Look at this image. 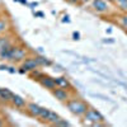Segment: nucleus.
<instances>
[{
	"label": "nucleus",
	"mask_w": 127,
	"mask_h": 127,
	"mask_svg": "<svg viewBox=\"0 0 127 127\" xmlns=\"http://www.w3.org/2000/svg\"><path fill=\"white\" fill-rule=\"evenodd\" d=\"M122 24L127 28V15H125V17H122Z\"/></svg>",
	"instance_id": "20"
},
{
	"label": "nucleus",
	"mask_w": 127,
	"mask_h": 127,
	"mask_svg": "<svg viewBox=\"0 0 127 127\" xmlns=\"http://www.w3.org/2000/svg\"><path fill=\"white\" fill-rule=\"evenodd\" d=\"M72 37H74V39H79V38H80V34L78 33V32H74V34H72Z\"/></svg>",
	"instance_id": "21"
},
{
	"label": "nucleus",
	"mask_w": 127,
	"mask_h": 127,
	"mask_svg": "<svg viewBox=\"0 0 127 127\" xmlns=\"http://www.w3.org/2000/svg\"><path fill=\"white\" fill-rule=\"evenodd\" d=\"M22 67H23L26 71H33V70H36V69L38 67V64H37V61H36L34 59H27V60L23 62Z\"/></svg>",
	"instance_id": "6"
},
{
	"label": "nucleus",
	"mask_w": 127,
	"mask_h": 127,
	"mask_svg": "<svg viewBox=\"0 0 127 127\" xmlns=\"http://www.w3.org/2000/svg\"><path fill=\"white\" fill-rule=\"evenodd\" d=\"M60 120H61V118L59 117V116H57L55 112H52V111H51V114H50V117H48V121H47V122H50V123H52V125H55V126H56V123H57Z\"/></svg>",
	"instance_id": "15"
},
{
	"label": "nucleus",
	"mask_w": 127,
	"mask_h": 127,
	"mask_svg": "<svg viewBox=\"0 0 127 127\" xmlns=\"http://www.w3.org/2000/svg\"><path fill=\"white\" fill-rule=\"evenodd\" d=\"M32 74H33V76H34V78H36V79H37L38 81H39V80H41L42 78L45 76L43 74H42V72H39V71H38L37 69H36V70H33V71H32Z\"/></svg>",
	"instance_id": "16"
},
{
	"label": "nucleus",
	"mask_w": 127,
	"mask_h": 127,
	"mask_svg": "<svg viewBox=\"0 0 127 127\" xmlns=\"http://www.w3.org/2000/svg\"><path fill=\"white\" fill-rule=\"evenodd\" d=\"M0 126H3V122L1 121H0Z\"/></svg>",
	"instance_id": "28"
},
{
	"label": "nucleus",
	"mask_w": 127,
	"mask_h": 127,
	"mask_svg": "<svg viewBox=\"0 0 127 127\" xmlns=\"http://www.w3.org/2000/svg\"><path fill=\"white\" fill-rule=\"evenodd\" d=\"M34 60L37 61L38 66H42V65L50 66V65H51V61H50V60H47V59H46V57H43V56H37V57H34Z\"/></svg>",
	"instance_id": "13"
},
{
	"label": "nucleus",
	"mask_w": 127,
	"mask_h": 127,
	"mask_svg": "<svg viewBox=\"0 0 127 127\" xmlns=\"http://www.w3.org/2000/svg\"><path fill=\"white\" fill-rule=\"evenodd\" d=\"M19 1L22 3V4H27V0H19Z\"/></svg>",
	"instance_id": "26"
},
{
	"label": "nucleus",
	"mask_w": 127,
	"mask_h": 127,
	"mask_svg": "<svg viewBox=\"0 0 127 127\" xmlns=\"http://www.w3.org/2000/svg\"><path fill=\"white\" fill-rule=\"evenodd\" d=\"M67 108L75 114H85L88 107L80 100H71L67 103Z\"/></svg>",
	"instance_id": "2"
},
{
	"label": "nucleus",
	"mask_w": 127,
	"mask_h": 127,
	"mask_svg": "<svg viewBox=\"0 0 127 127\" xmlns=\"http://www.w3.org/2000/svg\"><path fill=\"white\" fill-rule=\"evenodd\" d=\"M39 83H41V85L43 87V88H46V89H51V90L56 89V87H57L55 79H52V78H50V76H43V78L39 80Z\"/></svg>",
	"instance_id": "4"
},
{
	"label": "nucleus",
	"mask_w": 127,
	"mask_h": 127,
	"mask_svg": "<svg viewBox=\"0 0 127 127\" xmlns=\"http://www.w3.org/2000/svg\"><path fill=\"white\" fill-rule=\"evenodd\" d=\"M36 15H38V17H43V13H41V12H38Z\"/></svg>",
	"instance_id": "25"
},
{
	"label": "nucleus",
	"mask_w": 127,
	"mask_h": 127,
	"mask_svg": "<svg viewBox=\"0 0 127 127\" xmlns=\"http://www.w3.org/2000/svg\"><path fill=\"white\" fill-rule=\"evenodd\" d=\"M117 1L122 6V9H127V0H117Z\"/></svg>",
	"instance_id": "18"
},
{
	"label": "nucleus",
	"mask_w": 127,
	"mask_h": 127,
	"mask_svg": "<svg viewBox=\"0 0 127 127\" xmlns=\"http://www.w3.org/2000/svg\"><path fill=\"white\" fill-rule=\"evenodd\" d=\"M109 1H112V0H109Z\"/></svg>",
	"instance_id": "29"
},
{
	"label": "nucleus",
	"mask_w": 127,
	"mask_h": 127,
	"mask_svg": "<svg viewBox=\"0 0 127 127\" xmlns=\"http://www.w3.org/2000/svg\"><path fill=\"white\" fill-rule=\"evenodd\" d=\"M85 120L90 121V122H99V121H103V116L97 112L95 109H87L85 112Z\"/></svg>",
	"instance_id": "3"
},
{
	"label": "nucleus",
	"mask_w": 127,
	"mask_h": 127,
	"mask_svg": "<svg viewBox=\"0 0 127 127\" xmlns=\"http://www.w3.org/2000/svg\"><path fill=\"white\" fill-rule=\"evenodd\" d=\"M0 90H1V88H0Z\"/></svg>",
	"instance_id": "30"
},
{
	"label": "nucleus",
	"mask_w": 127,
	"mask_h": 127,
	"mask_svg": "<svg viewBox=\"0 0 127 127\" xmlns=\"http://www.w3.org/2000/svg\"><path fill=\"white\" fill-rule=\"evenodd\" d=\"M0 70H8V66L6 65H0Z\"/></svg>",
	"instance_id": "23"
},
{
	"label": "nucleus",
	"mask_w": 127,
	"mask_h": 127,
	"mask_svg": "<svg viewBox=\"0 0 127 127\" xmlns=\"http://www.w3.org/2000/svg\"><path fill=\"white\" fill-rule=\"evenodd\" d=\"M62 22H69V17H67V15H66V17H64Z\"/></svg>",
	"instance_id": "24"
},
{
	"label": "nucleus",
	"mask_w": 127,
	"mask_h": 127,
	"mask_svg": "<svg viewBox=\"0 0 127 127\" xmlns=\"http://www.w3.org/2000/svg\"><path fill=\"white\" fill-rule=\"evenodd\" d=\"M12 97H13V93L10 92L9 89H1L0 90V99H1L3 102L12 100Z\"/></svg>",
	"instance_id": "9"
},
{
	"label": "nucleus",
	"mask_w": 127,
	"mask_h": 127,
	"mask_svg": "<svg viewBox=\"0 0 127 127\" xmlns=\"http://www.w3.org/2000/svg\"><path fill=\"white\" fill-rule=\"evenodd\" d=\"M6 28H8V23H6V20L0 19V32H4Z\"/></svg>",
	"instance_id": "17"
},
{
	"label": "nucleus",
	"mask_w": 127,
	"mask_h": 127,
	"mask_svg": "<svg viewBox=\"0 0 127 127\" xmlns=\"http://www.w3.org/2000/svg\"><path fill=\"white\" fill-rule=\"evenodd\" d=\"M50 114H51V111H50V109L42 108V111H41V113H39V118H41L42 121H48Z\"/></svg>",
	"instance_id": "14"
},
{
	"label": "nucleus",
	"mask_w": 127,
	"mask_h": 127,
	"mask_svg": "<svg viewBox=\"0 0 127 127\" xmlns=\"http://www.w3.org/2000/svg\"><path fill=\"white\" fill-rule=\"evenodd\" d=\"M8 70H9V72H12V74L15 72V69H14V67H8Z\"/></svg>",
	"instance_id": "22"
},
{
	"label": "nucleus",
	"mask_w": 127,
	"mask_h": 127,
	"mask_svg": "<svg viewBox=\"0 0 127 127\" xmlns=\"http://www.w3.org/2000/svg\"><path fill=\"white\" fill-rule=\"evenodd\" d=\"M93 5H94L95 10H98V12H105V10L108 9L107 4H105L103 0H94V1H93Z\"/></svg>",
	"instance_id": "10"
},
{
	"label": "nucleus",
	"mask_w": 127,
	"mask_h": 127,
	"mask_svg": "<svg viewBox=\"0 0 127 127\" xmlns=\"http://www.w3.org/2000/svg\"><path fill=\"white\" fill-rule=\"evenodd\" d=\"M52 94H54V97L61 102H65L69 99V94L66 90H64L62 88H57V89H54L52 90Z\"/></svg>",
	"instance_id": "5"
},
{
	"label": "nucleus",
	"mask_w": 127,
	"mask_h": 127,
	"mask_svg": "<svg viewBox=\"0 0 127 127\" xmlns=\"http://www.w3.org/2000/svg\"><path fill=\"white\" fill-rule=\"evenodd\" d=\"M15 51L17 47L13 46L12 43H6L0 48V59L1 60H6V61H14V56H15Z\"/></svg>",
	"instance_id": "1"
},
{
	"label": "nucleus",
	"mask_w": 127,
	"mask_h": 127,
	"mask_svg": "<svg viewBox=\"0 0 127 127\" xmlns=\"http://www.w3.org/2000/svg\"><path fill=\"white\" fill-rule=\"evenodd\" d=\"M55 81H56V85L59 88H62V89H69L70 88V83L65 78H56Z\"/></svg>",
	"instance_id": "11"
},
{
	"label": "nucleus",
	"mask_w": 127,
	"mask_h": 127,
	"mask_svg": "<svg viewBox=\"0 0 127 127\" xmlns=\"http://www.w3.org/2000/svg\"><path fill=\"white\" fill-rule=\"evenodd\" d=\"M12 103L15 105V107H18V108L26 107V100H24L22 97L17 95V94H13V97H12Z\"/></svg>",
	"instance_id": "8"
},
{
	"label": "nucleus",
	"mask_w": 127,
	"mask_h": 127,
	"mask_svg": "<svg viewBox=\"0 0 127 127\" xmlns=\"http://www.w3.org/2000/svg\"><path fill=\"white\" fill-rule=\"evenodd\" d=\"M0 33H1V32H0Z\"/></svg>",
	"instance_id": "31"
},
{
	"label": "nucleus",
	"mask_w": 127,
	"mask_h": 127,
	"mask_svg": "<svg viewBox=\"0 0 127 127\" xmlns=\"http://www.w3.org/2000/svg\"><path fill=\"white\" fill-rule=\"evenodd\" d=\"M26 57V51L23 48H19L17 47V51H15V56H14V60L17 61H20V60H24Z\"/></svg>",
	"instance_id": "12"
},
{
	"label": "nucleus",
	"mask_w": 127,
	"mask_h": 127,
	"mask_svg": "<svg viewBox=\"0 0 127 127\" xmlns=\"http://www.w3.org/2000/svg\"><path fill=\"white\" fill-rule=\"evenodd\" d=\"M70 3H76V1H79V0H69Z\"/></svg>",
	"instance_id": "27"
},
{
	"label": "nucleus",
	"mask_w": 127,
	"mask_h": 127,
	"mask_svg": "<svg viewBox=\"0 0 127 127\" xmlns=\"http://www.w3.org/2000/svg\"><path fill=\"white\" fill-rule=\"evenodd\" d=\"M42 111V107H39L36 103H29L28 104V112L33 116V117H39V113Z\"/></svg>",
	"instance_id": "7"
},
{
	"label": "nucleus",
	"mask_w": 127,
	"mask_h": 127,
	"mask_svg": "<svg viewBox=\"0 0 127 127\" xmlns=\"http://www.w3.org/2000/svg\"><path fill=\"white\" fill-rule=\"evenodd\" d=\"M70 123L69 122H66V121H64V120H60L57 123H56V126H69Z\"/></svg>",
	"instance_id": "19"
}]
</instances>
